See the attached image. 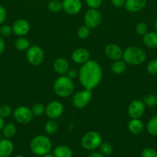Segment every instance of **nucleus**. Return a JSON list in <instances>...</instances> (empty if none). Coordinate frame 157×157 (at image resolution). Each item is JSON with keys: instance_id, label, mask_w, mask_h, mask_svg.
Returning <instances> with one entry per match:
<instances>
[{"instance_id": "1", "label": "nucleus", "mask_w": 157, "mask_h": 157, "mask_svg": "<svg viewBox=\"0 0 157 157\" xmlns=\"http://www.w3.org/2000/svg\"><path fill=\"white\" fill-rule=\"evenodd\" d=\"M78 76L80 84L84 89L92 90L101 82L103 70L99 63L94 60H89L82 64Z\"/></svg>"}, {"instance_id": "2", "label": "nucleus", "mask_w": 157, "mask_h": 157, "mask_svg": "<svg viewBox=\"0 0 157 157\" xmlns=\"http://www.w3.org/2000/svg\"><path fill=\"white\" fill-rule=\"evenodd\" d=\"M74 83L72 79L66 75H61L57 78L53 84V89L56 95L61 98H68L71 96L74 91Z\"/></svg>"}, {"instance_id": "3", "label": "nucleus", "mask_w": 157, "mask_h": 157, "mask_svg": "<svg viewBox=\"0 0 157 157\" xmlns=\"http://www.w3.org/2000/svg\"><path fill=\"white\" fill-rule=\"evenodd\" d=\"M52 149V142L48 136L38 135L30 142V150L34 154L43 156L48 154Z\"/></svg>"}, {"instance_id": "4", "label": "nucleus", "mask_w": 157, "mask_h": 157, "mask_svg": "<svg viewBox=\"0 0 157 157\" xmlns=\"http://www.w3.org/2000/svg\"><path fill=\"white\" fill-rule=\"evenodd\" d=\"M123 58L126 64L130 65H140L146 58V52L136 46H130L123 52Z\"/></svg>"}, {"instance_id": "5", "label": "nucleus", "mask_w": 157, "mask_h": 157, "mask_svg": "<svg viewBox=\"0 0 157 157\" xmlns=\"http://www.w3.org/2000/svg\"><path fill=\"white\" fill-rule=\"evenodd\" d=\"M103 143L102 136L96 131H89L85 133L81 140L83 148L88 150H94L99 148Z\"/></svg>"}, {"instance_id": "6", "label": "nucleus", "mask_w": 157, "mask_h": 157, "mask_svg": "<svg viewBox=\"0 0 157 157\" xmlns=\"http://www.w3.org/2000/svg\"><path fill=\"white\" fill-rule=\"evenodd\" d=\"M26 59L32 66H39L44 61L45 53L39 46H30L26 52Z\"/></svg>"}, {"instance_id": "7", "label": "nucleus", "mask_w": 157, "mask_h": 157, "mask_svg": "<svg viewBox=\"0 0 157 157\" xmlns=\"http://www.w3.org/2000/svg\"><path fill=\"white\" fill-rule=\"evenodd\" d=\"M92 98V90L84 89V90L77 92L73 95L72 99V104L76 108L83 109L90 103Z\"/></svg>"}, {"instance_id": "8", "label": "nucleus", "mask_w": 157, "mask_h": 157, "mask_svg": "<svg viewBox=\"0 0 157 157\" xmlns=\"http://www.w3.org/2000/svg\"><path fill=\"white\" fill-rule=\"evenodd\" d=\"M13 117L15 121L21 124H29L33 118V113L29 107L20 106L16 107L13 112Z\"/></svg>"}, {"instance_id": "9", "label": "nucleus", "mask_w": 157, "mask_h": 157, "mask_svg": "<svg viewBox=\"0 0 157 157\" xmlns=\"http://www.w3.org/2000/svg\"><path fill=\"white\" fill-rule=\"evenodd\" d=\"M84 22L91 29L99 27L102 22V15L99 11L98 9H89L85 14Z\"/></svg>"}, {"instance_id": "10", "label": "nucleus", "mask_w": 157, "mask_h": 157, "mask_svg": "<svg viewBox=\"0 0 157 157\" xmlns=\"http://www.w3.org/2000/svg\"><path fill=\"white\" fill-rule=\"evenodd\" d=\"M146 105L141 100H134L128 107V114L132 119H139L144 114Z\"/></svg>"}, {"instance_id": "11", "label": "nucleus", "mask_w": 157, "mask_h": 157, "mask_svg": "<svg viewBox=\"0 0 157 157\" xmlns=\"http://www.w3.org/2000/svg\"><path fill=\"white\" fill-rule=\"evenodd\" d=\"M63 110L64 107L59 101H52L46 105L45 113L49 119L55 120L62 116Z\"/></svg>"}, {"instance_id": "12", "label": "nucleus", "mask_w": 157, "mask_h": 157, "mask_svg": "<svg viewBox=\"0 0 157 157\" xmlns=\"http://www.w3.org/2000/svg\"><path fill=\"white\" fill-rule=\"evenodd\" d=\"M62 5L63 11L71 15L78 14L83 8L82 2L80 0H63L62 2Z\"/></svg>"}, {"instance_id": "13", "label": "nucleus", "mask_w": 157, "mask_h": 157, "mask_svg": "<svg viewBox=\"0 0 157 157\" xmlns=\"http://www.w3.org/2000/svg\"><path fill=\"white\" fill-rule=\"evenodd\" d=\"M12 31L15 35L19 37H23L26 35L30 31V24L26 19L16 20L12 25Z\"/></svg>"}, {"instance_id": "14", "label": "nucleus", "mask_w": 157, "mask_h": 157, "mask_svg": "<svg viewBox=\"0 0 157 157\" xmlns=\"http://www.w3.org/2000/svg\"><path fill=\"white\" fill-rule=\"evenodd\" d=\"M72 59L76 64H83L90 60V52L84 48H78L72 52Z\"/></svg>"}, {"instance_id": "15", "label": "nucleus", "mask_w": 157, "mask_h": 157, "mask_svg": "<svg viewBox=\"0 0 157 157\" xmlns=\"http://www.w3.org/2000/svg\"><path fill=\"white\" fill-rule=\"evenodd\" d=\"M105 55L109 59L114 61L123 58V51L117 44H109L105 48Z\"/></svg>"}, {"instance_id": "16", "label": "nucleus", "mask_w": 157, "mask_h": 157, "mask_svg": "<svg viewBox=\"0 0 157 157\" xmlns=\"http://www.w3.org/2000/svg\"><path fill=\"white\" fill-rule=\"evenodd\" d=\"M147 0H126L124 8L129 12H139L144 9Z\"/></svg>"}, {"instance_id": "17", "label": "nucleus", "mask_w": 157, "mask_h": 157, "mask_svg": "<svg viewBox=\"0 0 157 157\" xmlns=\"http://www.w3.org/2000/svg\"><path fill=\"white\" fill-rule=\"evenodd\" d=\"M54 71L59 75H65L69 69V64L64 58H58L53 62Z\"/></svg>"}, {"instance_id": "18", "label": "nucleus", "mask_w": 157, "mask_h": 157, "mask_svg": "<svg viewBox=\"0 0 157 157\" xmlns=\"http://www.w3.org/2000/svg\"><path fill=\"white\" fill-rule=\"evenodd\" d=\"M14 150V145L8 138L0 140V157H9Z\"/></svg>"}, {"instance_id": "19", "label": "nucleus", "mask_w": 157, "mask_h": 157, "mask_svg": "<svg viewBox=\"0 0 157 157\" xmlns=\"http://www.w3.org/2000/svg\"><path fill=\"white\" fill-rule=\"evenodd\" d=\"M128 130L134 135H139L144 130V124L140 119H132L128 124Z\"/></svg>"}, {"instance_id": "20", "label": "nucleus", "mask_w": 157, "mask_h": 157, "mask_svg": "<svg viewBox=\"0 0 157 157\" xmlns=\"http://www.w3.org/2000/svg\"><path fill=\"white\" fill-rule=\"evenodd\" d=\"M143 44L149 48H155L157 47V32H148L143 35Z\"/></svg>"}, {"instance_id": "21", "label": "nucleus", "mask_w": 157, "mask_h": 157, "mask_svg": "<svg viewBox=\"0 0 157 157\" xmlns=\"http://www.w3.org/2000/svg\"><path fill=\"white\" fill-rule=\"evenodd\" d=\"M126 63L124 60H116L114 61L111 65V71L114 75H119L124 73L126 70Z\"/></svg>"}, {"instance_id": "22", "label": "nucleus", "mask_w": 157, "mask_h": 157, "mask_svg": "<svg viewBox=\"0 0 157 157\" xmlns=\"http://www.w3.org/2000/svg\"><path fill=\"white\" fill-rule=\"evenodd\" d=\"M53 156L55 157H72V151L67 146H58L54 150Z\"/></svg>"}, {"instance_id": "23", "label": "nucleus", "mask_w": 157, "mask_h": 157, "mask_svg": "<svg viewBox=\"0 0 157 157\" xmlns=\"http://www.w3.org/2000/svg\"><path fill=\"white\" fill-rule=\"evenodd\" d=\"M30 47V41L24 37H19L15 41V48L20 52L27 51Z\"/></svg>"}, {"instance_id": "24", "label": "nucleus", "mask_w": 157, "mask_h": 157, "mask_svg": "<svg viewBox=\"0 0 157 157\" xmlns=\"http://www.w3.org/2000/svg\"><path fill=\"white\" fill-rule=\"evenodd\" d=\"M45 131L48 134H54V133H56L58 130V124L55 120L50 119L49 121H48L45 124Z\"/></svg>"}, {"instance_id": "25", "label": "nucleus", "mask_w": 157, "mask_h": 157, "mask_svg": "<svg viewBox=\"0 0 157 157\" xmlns=\"http://www.w3.org/2000/svg\"><path fill=\"white\" fill-rule=\"evenodd\" d=\"M17 129L16 127L15 126V124H8L4 126L2 129V133L3 136L6 138H12V136H14L16 133Z\"/></svg>"}, {"instance_id": "26", "label": "nucleus", "mask_w": 157, "mask_h": 157, "mask_svg": "<svg viewBox=\"0 0 157 157\" xmlns=\"http://www.w3.org/2000/svg\"><path fill=\"white\" fill-rule=\"evenodd\" d=\"M146 129L149 134L157 136V116L153 117L148 121Z\"/></svg>"}, {"instance_id": "27", "label": "nucleus", "mask_w": 157, "mask_h": 157, "mask_svg": "<svg viewBox=\"0 0 157 157\" xmlns=\"http://www.w3.org/2000/svg\"><path fill=\"white\" fill-rule=\"evenodd\" d=\"M48 9L52 13H57L62 9V5L59 0H51L48 4Z\"/></svg>"}, {"instance_id": "28", "label": "nucleus", "mask_w": 157, "mask_h": 157, "mask_svg": "<svg viewBox=\"0 0 157 157\" xmlns=\"http://www.w3.org/2000/svg\"><path fill=\"white\" fill-rule=\"evenodd\" d=\"M90 33L91 29L88 27V26H86V25L80 26L78 28V31H77V35L81 39H86L87 38H89Z\"/></svg>"}, {"instance_id": "29", "label": "nucleus", "mask_w": 157, "mask_h": 157, "mask_svg": "<svg viewBox=\"0 0 157 157\" xmlns=\"http://www.w3.org/2000/svg\"><path fill=\"white\" fill-rule=\"evenodd\" d=\"M143 101L147 107H155L157 105V97L154 94H147L144 97Z\"/></svg>"}, {"instance_id": "30", "label": "nucleus", "mask_w": 157, "mask_h": 157, "mask_svg": "<svg viewBox=\"0 0 157 157\" xmlns=\"http://www.w3.org/2000/svg\"><path fill=\"white\" fill-rule=\"evenodd\" d=\"M31 110L33 113V116L41 117L46 112V107H44L42 104L38 103V104H35V105H33Z\"/></svg>"}, {"instance_id": "31", "label": "nucleus", "mask_w": 157, "mask_h": 157, "mask_svg": "<svg viewBox=\"0 0 157 157\" xmlns=\"http://www.w3.org/2000/svg\"><path fill=\"white\" fill-rule=\"evenodd\" d=\"M100 153L104 156H109L113 152V147L109 143H102L99 147Z\"/></svg>"}, {"instance_id": "32", "label": "nucleus", "mask_w": 157, "mask_h": 157, "mask_svg": "<svg viewBox=\"0 0 157 157\" xmlns=\"http://www.w3.org/2000/svg\"><path fill=\"white\" fill-rule=\"evenodd\" d=\"M149 31V28L148 25L145 22H139L137 23L136 25H135V32H137V34L139 35H145Z\"/></svg>"}, {"instance_id": "33", "label": "nucleus", "mask_w": 157, "mask_h": 157, "mask_svg": "<svg viewBox=\"0 0 157 157\" xmlns=\"http://www.w3.org/2000/svg\"><path fill=\"white\" fill-rule=\"evenodd\" d=\"M12 113V108L8 104H3L0 106V117L2 118L9 117Z\"/></svg>"}, {"instance_id": "34", "label": "nucleus", "mask_w": 157, "mask_h": 157, "mask_svg": "<svg viewBox=\"0 0 157 157\" xmlns=\"http://www.w3.org/2000/svg\"><path fill=\"white\" fill-rule=\"evenodd\" d=\"M146 69H147V71L149 72L150 75H157V58L156 59H153L151 61H149V64H147Z\"/></svg>"}, {"instance_id": "35", "label": "nucleus", "mask_w": 157, "mask_h": 157, "mask_svg": "<svg viewBox=\"0 0 157 157\" xmlns=\"http://www.w3.org/2000/svg\"><path fill=\"white\" fill-rule=\"evenodd\" d=\"M142 157H157V151L153 148L147 147L142 151Z\"/></svg>"}, {"instance_id": "36", "label": "nucleus", "mask_w": 157, "mask_h": 157, "mask_svg": "<svg viewBox=\"0 0 157 157\" xmlns=\"http://www.w3.org/2000/svg\"><path fill=\"white\" fill-rule=\"evenodd\" d=\"M12 32H13L12 27L8 25H4L0 28V35L3 37L10 36Z\"/></svg>"}, {"instance_id": "37", "label": "nucleus", "mask_w": 157, "mask_h": 157, "mask_svg": "<svg viewBox=\"0 0 157 157\" xmlns=\"http://www.w3.org/2000/svg\"><path fill=\"white\" fill-rule=\"evenodd\" d=\"M88 7L90 9H98L103 3V0H85Z\"/></svg>"}, {"instance_id": "38", "label": "nucleus", "mask_w": 157, "mask_h": 157, "mask_svg": "<svg viewBox=\"0 0 157 157\" xmlns=\"http://www.w3.org/2000/svg\"><path fill=\"white\" fill-rule=\"evenodd\" d=\"M66 75L68 78H70V79H72V80H73L78 77V72L76 69L71 68V69H69V70H68V71L66 72Z\"/></svg>"}, {"instance_id": "39", "label": "nucleus", "mask_w": 157, "mask_h": 157, "mask_svg": "<svg viewBox=\"0 0 157 157\" xmlns=\"http://www.w3.org/2000/svg\"><path fill=\"white\" fill-rule=\"evenodd\" d=\"M6 10L2 6L0 5V25L2 24L5 21V20L6 19Z\"/></svg>"}, {"instance_id": "40", "label": "nucleus", "mask_w": 157, "mask_h": 157, "mask_svg": "<svg viewBox=\"0 0 157 157\" xmlns=\"http://www.w3.org/2000/svg\"><path fill=\"white\" fill-rule=\"evenodd\" d=\"M110 1L111 2H112V6H115V7L122 8V7H124L126 0H110Z\"/></svg>"}, {"instance_id": "41", "label": "nucleus", "mask_w": 157, "mask_h": 157, "mask_svg": "<svg viewBox=\"0 0 157 157\" xmlns=\"http://www.w3.org/2000/svg\"><path fill=\"white\" fill-rule=\"evenodd\" d=\"M5 51V43L2 37H0V55L4 52Z\"/></svg>"}, {"instance_id": "42", "label": "nucleus", "mask_w": 157, "mask_h": 157, "mask_svg": "<svg viewBox=\"0 0 157 157\" xmlns=\"http://www.w3.org/2000/svg\"><path fill=\"white\" fill-rule=\"evenodd\" d=\"M89 157H105L104 155L101 153H97V152H95V153H92L89 155Z\"/></svg>"}, {"instance_id": "43", "label": "nucleus", "mask_w": 157, "mask_h": 157, "mask_svg": "<svg viewBox=\"0 0 157 157\" xmlns=\"http://www.w3.org/2000/svg\"><path fill=\"white\" fill-rule=\"evenodd\" d=\"M5 126V121H4V118H2V117H0V131L3 129Z\"/></svg>"}, {"instance_id": "44", "label": "nucleus", "mask_w": 157, "mask_h": 157, "mask_svg": "<svg viewBox=\"0 0 157 157\" xmlns=\"http://www.w3.org/2000/svg\"><path fill=\"white\" fill-rule=\"evenodd\" d=\"M42 157H55V156H54L53 155H50V154H49V153H48V154L45 155V156H43Z\"/></svg>"}, {"instance_id": "45", "label": "nucleus", "mask_w": 157, "mask_h": 157, "mask_svg": "<svg viewBox=\"0 0 157 157\" xmlns=\"http://www.w3.org/2000/svg\"><path fill=\"white\" fill-rule=\"evenodd\" d=\"M155 29H156V31H157V20L155 21Z\"/></svg>"}, {"instance_id": "46", "label": "nucleus", "mask_w": 157, "mask_h": 157, "mask_svg": "<svg viewBox=\"0 0 157 157\" xmlns=\"http://www.w3.org/2000/svg\"><path fill=\"white\" fill-rule=\"evenodd\" d=\"M15 157H25V156H22V155H18V156H15Z\"/></svg>"}]
</instances>
